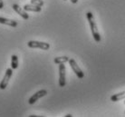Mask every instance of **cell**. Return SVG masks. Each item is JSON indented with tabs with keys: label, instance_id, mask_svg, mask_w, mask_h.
Wrapping results in <instances>:
<instances>
[{
	"label": "cell",
	"instance_id": "1",
	"mask_svg": "<svg viewBox=\"0 0 125 117\" xmlns=\"http://www.w3.org/2000/svg\"><path fill=\"white\" fill-rule=\"evenodd\" d=\"M86 17H87V20L89 22V25H90V28H91L92 31V35L94 36V39L97 43L101 42V35L100 33L98 31V27H97V24L95 22V19H94V16L93 15L92 12H87L86 13Z\"/></svg>",
	"mask_w": 125,
	"mask_h": 117
},
{
	"label": "cell",
	"instance_id": "2",
	"mask_svg": "<svg viewBox=\"0 0 125 117\" xmlns=\"http://www.w3.org/2000/svg\"><path fill=\"white\" fill-rule=\"evenodd\" d=\"M27 45L30 48H39V49H42V50H48L50 48V44H48V43L40 41H34V40L29 41L27 43Z\"/></svg>",
	"mask_w": 125,
	"mask_h": 117
},
{
	"label": "cell",
	"instance_id": "3",
	"mask_svg": "<svg viewBox=\"0 0 125 117\" xmlns=\"http://www.w3.org/2000/svg\"><path fill=\"white\" fill-rule=\"evenodd\" d=\"M69 64H70V66L72 68V70L74 72V74L77 75L79 79H83V77H84V74L83 72L82 71V69L79 67V65L77 64V63L75 62L74 59H69Z\"/></svg>",
	"mask_w": 125,
	"mask_h": 117
},
{
	"label": "cell",
	"instance_id": "4",
	"mask_svg": "<svg viewBox=\"0 0 125 117\" xmlns=\"http://www.w3.org/2000/svg\"><path fill=\"white\" fill-rule=\"evenodd\" d=\"M66 85V68L63 64H59V86L64 87Z\"/></svg>",
	"mask_w": 125,
	"mask_h": 117
},
{
	"label": "cell",
	"instance_id": "5",
	"mask_svg": "<svg viewBox=\"0 0 125 117\" xmlns=\"http://www.w3.org/2000/svg\"><path fill=\"white\" fill-rule=\"evenodd\" d=\"M13 74V69L12 68H8L6 69V73H5V75H4L3 79L0 83V89L1 90H5L6 88V86L8 85V83L10 81V78Z\"/></svg>",
	"mask_w": 125,
	"mask_h": 117
},
{
	"label": "cell",
	"instance_id": "6",
	"mask_svg": "<svg viewBox=\"0 0 125 117\" xmlns=\"http://www.w3.org/2000/svg\"><path fill=\"white\" fill-rule=\"evenodd\" d=\"M46 95H47L46 90L42 89V90L38 91V92H36L35 94H34V95H32L31 97L29 98V100H28V104H29V105H34L35 102L38 101V99L44 97V96H45Z\"/></svg>",
	"mask_w": 125,
	"mask_h": 117
},
{
	"label": "cell",
	"instance_id": "7",
	"mask_svg": "<svg viewBox=\"0 0 125 117\" xmlns=\"http://www.w3.org/2000/svg\"><path fill=\"white\" fill-rule=\"evenodd\" d=\"M12 7H13V9L15 10L19 16H21V17H23L25 20H27V19L29 18V15L26 13V11H25L24 8H22L20 6H18L17 4H14L12 6Z\"/></svg>",
	"mask_w": 125,
	"mask_h": 117
},
{
	"label": "cell",
	"instance_id": "8",
	"mask_svg": "<svg viewBox=\"0 0 125 117\" xmlns=\"http://www.w3.org/2000/svg\"><path fill=\"white\" fill-rule=\"evenodd\" d=\"M0 24L9 25V26H12V27H16L17 25H18L17 22L15 21V20H13V19L6 18V17H1V16H0Z\"/></svg>",
	"mask_w": 125,
	"mask_h": 117
},
{
	"label": "cell",
	"instance_id": "9",
	"mask_svg": "<svg viewBox=\"0 0 125 117\" xmlns=\"http://www.w3.org/2000/svg\"><path fill=\"white\" fill-rule=\"evenodd\" d=\"M24 9L26 11V12H41L42 10V7L41 6H34V5H28L26 4L24 6Z\"/></svg>",
	"mask_w": 125,
	"mask_h": 117
},
{
	"label": "cell",
	"instance_id": "10",
	"mask_svg": "<svg viewBox=\"0 0 125 117\" xmlns=\"http://www.w3.org/2000/svg\"><path fill=\"white\" fill-rule=\"evenodd\" d=\"M125 99V91L124 92H121L118 93V94H115L113 95L112 97H111V101L113 102H119L121 100H123Z\"/></svg>",
	"mask_w": 125,
	"mask_h": 117
},
{
	"label": "cell",
	"instance_id": "11",
	"mask_svg": "<svg viewBox=\"0 0 125 117\" xmlns=\"http://www.w3.org/2000/svg\"><path fill=\"white\" fill-rule=\"evenodd\" d=\"M18 67V57L16 54H12L11 56V68L13 70L17 69Z\"/></svg>",
	"mask_w": 125,
	"mask_h": 117
},
{
	"label": "cell",
	"instance_id": "12",
	"mask_svg": "<svg viewBox=\"0 0 125 117\" xmlns=\"http://www.w3.org/2000/svg\"><path fill=\"white\" fill-rule=\"evenodd\" d=\"M69 61V57L68 56H58V57H55L54 58V60L53 62L57 64H64L66 62H68Z\"/></svg>",
	"mask_w": 125,
	"mask_h": 117
},
{
	"label": "cell",
	"instance_id": "13",
	"mask_svg": "<svg viewBox=\"0 0 125 117\" xmlns=\"http://www.w3.org/2000/svg\"><path fill=\"white\" fill-rule=\"evenodd\" d=\"M30 3L32 4V5H34V6H44V2L43 1V0H31V2Z\"/></svg>",
	"mask_w": 125,
	"mask_h": 117
},
{
	"label": "cell",
	"instance_id": "14",
	"mask_svg": "<svg viewBox=\"0 0 125 117\" xmlns=\"http://www.w3.org/2000/svg\"><path fill=\"white\" fill-rule=\"evenodd\" d=\"M4 7V2L3 0H0V9H2Z\"/></svg>",
	"mask_w": 125,
	"mask_h": 117
},
{
	"label": "cell",
	"instance_id": "15",
	"mask_svg": "<svg viewBox=\"0 0 125 117\" xmlns=\"http://www.w3.org/2000/svg\"><path fill=\"white\" fill-rule=\"evenodd\" d=\"M70 1H71L73 4H76L77 2H78V0H70Z\"/></svg>",
	"mask_w": 125,
	"mask_h": 117
},
{
	"label": "cell",
	"instance_id": "16",
	"mask_svg": "<svg viewBox=\"0 0 125 117\" xmlns=\"http://www.w3.org/2000/svg\"><path fill=\"white\" fill-rule=\"evenodd\" d=\"M72 116H73L72 114H66L65 115V117H72Z\"/></svg>",
	"mask_w": 125,
	"mask_h": 117
},
{
	"label": "cell",
	"instance_id": "17",
	"mask_svg": "<svg viewBox=\"0 0 125 117\" xmlns=\"http://www.w3.org/2000/svg\"><path fill=\"white\" fill-rule=\"evenodd\" d=\"M124 105H125V101H124Z\"/></svg>",
	"mask_w": 125,
	"mask_h": 117
},
{
	"label": "cell",
	"instance_id": "18",
	"mask_svg": "<svg viewBox=\"0 0 125 117\" xmlns=\"http://www.w3.org/2000/svg\"><path fill=\"white\" fill-rule=\"evenodd\" d=\"M63 1H66V0H63Z\"/></svg>",
	"mask_w": 125,
	"mask_h": 117
}]
</instances>
